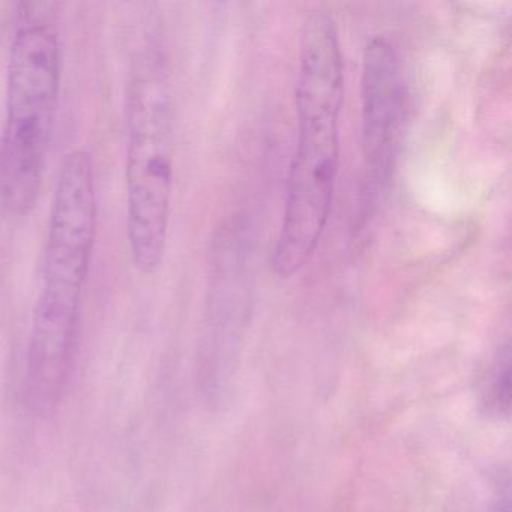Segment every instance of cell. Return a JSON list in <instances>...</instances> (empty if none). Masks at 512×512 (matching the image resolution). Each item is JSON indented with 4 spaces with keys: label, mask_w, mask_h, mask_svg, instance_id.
I'll return each instance as SVG.
<instances>
[{
    "label": "cell",
    "mask_w": 512,
    "mask_h": 512,
    "mask_svg": "<svg viewBox=\"0 0 512 512\" xmlns=\"http://www.w3.org/2000/svg\"><path fill=\"white\" fill-rule=\"evenodd\" d=\"M344 62L334 17L311 11L302 26L295 83L296 143L287 173L283 223L271 266L281 280L305 268L331 217L340 167Z\"/></svg>",
    "instance_id": "cell-1"
},
{
    "label": "cell",
    "mask_w": 512,
    "mask_h": 512,
    "mask_svg": "<svg viewBox=\"0 0 512 512\" xmlns=\"http://www.w3.org/2000/svg\"><path fill=\"white\" fill-rule=\"evenodd\" d=\"M56 17L44 7L17 10L0 137V206L11 217L34 211L46 175L61 95Z\"/></svg>",
    "instance_id": "cell-2"
},
{
    "label": "cell",
    "mask_w": 512,
    "mask_h": 512,
    "mask_svg": "<svg viewBox=\"0 0 512 512\" xmlns=\"http://www.w3.org/2000/svg\"><path fill=\"white\" fill-rule=\"evenodd\" d=\"M127 235L142 275L163 265L175 173V104L166 61L155 50L134 61L127 97Z\"/></svg>",
    "instance_id": "cell-3"
},
{
    "label": "cell",
    "mask_w": 512,
    "mask_h": 512,
    "mask_svg": "<svg viewBox=\"0 0 512 512\" xmlns=\"http://www.w3.org/2000/svg\"><path fill=\"white\" fill-rule=\"evenodd\" d=\"M98 232V200L91 152L65 155L50 209L38 298L82 305Z\"/></svg>",
    "instance_id": "cell-4"
},
{
    "label": "cell",
    "mask_w": 512,
    "mask_h": 512,
    "mask_svg": "<svg viewBox=\"0 0 512 512\" xmlns=\"http://www.w3.org/2000/svg\"><path fill=\"white\" fill-rule=\"evenodd\" d=\"M406 83L400 52L388 35H371L361 74V145L368 190L389 182L406 119Z\"/></svg>",
    "instance_id": "cell-5"
},
{
    "label": "cell",
    "mask_w": 512,
    "mask_h": 512,
    "mask_svg": "<svg viewBox=\"0 0 512 512\" xmlns=\"http://www.w3.org/2000/svg\"><path fill=\"white\" fill-rule=\"evenodd\" d=\"M80 307L37 299L25 368V400L40 418L61 406L76 364Z\"/></svg>",
    "instance_id": "cell-6"
},
{
    "label": "cell",
    "mask_w": 512,
    "mask_h": 512,
    "mask_svg": "<svg viewBox=\"0 0 512 512\" xmlns=\"http://www.w3.org/2000/svg\"><path fill=\"white\" fill-rule=\"evenodd\" d=\"M511 395V350L505 344L497 350L479 380V409L490 418H509Z\"/></svg>",
    "instance_id": "cell-7"
},
{
    "label": "cell",
    "mask_w": 512,
    "mask_h": 512,
    "mask_svg": "<svg viewBox=\"0 0 512 512\" xmlns=\"http://www.w3.org/2000/svg\"><path fill=\"white\" fill-rule=\"evenodd\" d=\"M511 494H509V481L506 479L505 484H500L494 493L493 503L490 506V512H509L511 511Z\"/></svg>",
    "instance_id": "cell-8"
}]
</instances>
